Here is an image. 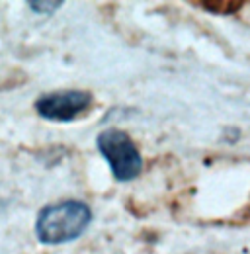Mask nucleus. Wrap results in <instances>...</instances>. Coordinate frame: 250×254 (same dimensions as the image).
I'll list each match as a JSON object with an SVG mask.
<instances>
[{
    "instance_id": "obj_1",
    "label": "nucleus",
    "mask_w": 250,
    "mask_h": 254,
    "mask_svg": "<svg viewBox=\"0 0 250 254\" xmlns=\"http://www.w3.org/2000/svg\"><path fill=\"white\" fill-rule=\"evenodd\" d=\"M94 213L80 199H62L39 209L35 219V239L41 245L57 247L80 239L90 227Z\"/></svg>"
},
{
    "instance_id": "obj_4",
    "label": "nucleus",
    "mask_w": 250,
    "mask_h": 254,
    "mask_svg": "<svg viewBox=\"0 0 250 254\" xmlns=\"http://www.w3.org/2000/svg\"><path fill=\"white\" fill-rule=\"evenodd\" d=\"M193 6H199V8H205L207 12H213V14H233L237 12L243 2H193Z\"/></svg>"
},
{
    "instance_id": "obj_3",
    "label": "nucleus",
    "mask_w": 250,
    "mask_h": 254,
    "mask_svg": "<svg viewBox=\"0 0 250 254\" xmlns=\"http://www.w3.org/2000/svg\"><path fill=\"white\" fill-rule=\"evenodd\" d=\"M94 96L88 90L80 88H66V90H53L41 94L33 108L41 120L55 122V124H68L80 118L90 110Z\"/></svg>"
},
{
    "instance_id": "obj_2",
    "label": "nucleus",
    "mask_w": 250,
    "mask_h": 254,
    "mask_svg": "<svg viewBox=\"0 0 250 254\" xmlns=\"http://www.w3.org/2000/svg\"><path fill=\"white\" fill-rule=\"evenodd\" d=\"M96 149L102 155V159L106 160V164L110 166L114 180L120 184L139 178V174L143 172V164H145L143 155L137 143L124 129L110 127L98 133Z\"/></svg>"
},
{
    "instance_id": "obj_5",
    "label": "nucleus",
    "mask_w": 250,
    "mask_h": 254,
    "mask_svg": "<svg viewBox=\"0 0 250 254\" xmlns=\"http://www.w3.org/2000/svg\"><path fill=\"white\" fill-rule=\"evenodd\" d=\"M26 4H28V8H30L33 14L49 16V14H55L64 2H62V0H57V2H33V0H30V2H26Z\"/></svg>"
}]
</instances>
